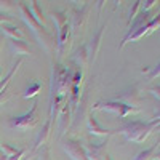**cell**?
Masks as SVG:
<instances>
[{"label": "cell", "mask_w": 160, "mask_h": 160, "mask_svg": "<svg viewBox=\"0 0 160 160\" xmlns=\"http://www.w3.org/2000/svg\"><path fill=\"white\" fill-rule=\"evenodd\" d=\"M19 15H21V19L26 22V26L32 31V34L35 35L37 42L40 43V47H42L45 51L51 53L53 51V47H55V43H53V37L48 34V31L43 28V26H40L31 15L29 11V7L26 3H19Z\"/></svg>", "instance_id": "obj_1"}, {"label": "cell", "mask_w": 160, "mask_h": 160, "mask_svg": "<svg viewBox=\"0 0 160 160\" xmlns=\"http://www.w3.org/2000/svg\"><path fill=\"white\" fill-rule=\"evenodd\" d=\"M158 123H160L158 117L154 118L152 122H148V123H144V122H130L122 128V133H123V136L131 142H144L151 136V133L158 127Z\"/></svg>", "instance_id": "obj_2"}, {"label": "cell", "mask_w": 160, "mask_h": 160, "mask_svg": "<svg viewBox=\"0 0 160 160\" xmlns=\"http://www.w3.org/2000/svg\"><path fill=\"white\" fill-rule=\"evenodd\" d=\"M72 85V72L61 64H56L53 69V96L66 98Z\"/></svg>", "instance_id": "obj_3"}, {"label": "cell", "mask_w": 160, "mask_h": 160, "mask_svg": "<svg viewBox=\"0 0 160 160\" xmlns=\"http://www.w3.org/2000/svg\"><path fill=\"white\" fill-rule=\"evenodd\" d=\"M91 109L106 111V112H111L114 115H118V117H127V115L139 112V108H130V106H125L123 102H118L115 99H112V101H99L95 106H91Z\"/></svg>", "instance_id": "obj_4"}, {"label": "cell", "mask_w": 160, "mask_h": 160, "mask_svg": "<svg viewBox=\"0 0 160 160\" xmlns=\"http://www.w3.org/2000/svg\"><path fill=\"white\" fill-rule=\"evenodd\" d=\"M158 26H160V18H158V16H155V18H152L149 22H146V24L139 26V28H136V29L128 31V34L125 35V38L122 40V43H120V47H118V48L122 50L127 43H130V42H136V40L142 38L144 35H148V34H151V32L157 31V29H158Z\"/></svg>", "instance_id": "obj_5"}, {"label": "cell", "mask_w": 160, "mask_h": 160, "mask_svg": "<svg viewBox=\"0 0 160 160\" xmlns=\"http://www.w3.org/2000/svg\"><path fill=\"white\" fill-rule=\"evenodd\" d=\"M37 102L32 106V109L28 112V114H24L21 117H11L8 120V125L11 128H18L21 131H26V130H32L38 125V114H37Z\"/></svg>", "instance_id": "obj_6"}, {"label": "cell", "mask_w": 160, "mask_h": 160, "mask_svg": "<svg viewBox=\"0 0 160 160\" xmlns=\"http://www.w3.org/2000/svg\"><path fill=\"white\" fill-rule=\"evenodd\" d=\"M62 149H64L66 154L71 157V160H87L83 146L80 144L78 141H75V139L64 141V142H62Z\"/></svg>", "instance_id": "obj_7"}, {"label": "cell", "mask_w": 160, "mask_h": 160, "mask_svg": "<svg viewBox=\"0 0 160 160\" xmlns=\"http://www.w3.org/2000/svg\"><path fill=\"white\" fill-rule=\"evenodd\" d=\"M115 101L123 102L125 106H130V108H135V106H139L141 104V95H139L138 88H128L127 91L117 95L115 96Z\"/></svg>", "instance_id": "obj_8"}, {"label": "cell", "mask_w": 160, "mask_h": 160, "mask_svg": "<svg viewBox=\"0 0 160 160\" xmlns=\"http://www.w3.org/2000/svg\"><path fill=\"white\" fill-rule=\"evenodd\" d=\"M71 35H72V29H71L69 24H66L64 28H61L58 31V53H59V56H62L66 53V50L69 48Z\"/></svg>", "instance_id": "obj_9"}, {"label": "cell", "mask_w": 160, "mask_h": 160, "mask_svg": "<svg viewBox=\"0 0 160 160\" xmlns=\"http://www.w3.org/2000/svg\"><path fill=\"white\" fill-rule=\"evenodd\" d=\"M106 29H108V24H104L102 28H101V29L96 32V35L91 38V43H90V45H87V50H88V56H90V59H93V61L96 59L98 53H99L101 42H102V37H104V32H106Z\"/></svg>", "instance_id": "obj_10"}, {"label": "cell", "mask_w": 160, "mask_h": 160, "mask_svg": "<svg viewBox=\"0 0 160 160\" xmlns=\"http://www.w3.org/2000/svg\"><path fill=\"white\" fill-rule=\"evenodd\" d=\"M87 127H88V131L91 133V135H95V136L108 138V136L114 135V133H117L115 130H106V128H102V127L98 123V120L93 117V115H88V117H87Z\"/></svg>", "instance_id": "obj_11"}, {"label": "cell", "mask_w": 160, "mask_h": 160, "mask_svg": "<svg viewBox=\"0 0 160 160\" xmlns=\"http://www.w3.org/2000/svg\"><path fill=\"white\" fill-rule=\"evenodd\" d=\"M87 21H88V5H85V7H82V8H78V10L74 13L71 29H72V28H74V31L83 29L85 24H87Z\"/></svg>", "instance_id": "obj_12"}, {"label": "cell", "mask_w": 160, "mask_h": 160, "mask_svg": "<svg viewBox=\"0 0 160 160\" xmlns=\"http://www.w3.org/2000/svg\"><path fill=\"white\" fill-rule=\"evenodd\" d=\"M51 125H53V120H47L45 122V125L42 127V130L38 131V135H37V138H35V142H34V149H40L42 146L47 142V139L50 138V135H51Z\"/></svg>", "instance_id": "obj_13"}, {"label": "cell", "mask_w": 160, "mask_h": 160, "mask_svg": "<svg viewBox=\"0 0 160 160\" xmlns=\"http://www.w3.org/2000/svg\"><path fill=\"white\" fill-rule=\"evenodd\" d=\"M0 32L3 35H8L11 40H24L26 35L24 32L18 28V26H11V24H2L0 26Z\"/></svg>", "instance_id": "obj_14"}, {"label": "cell", "mask_w": 160, "mask_h": 160, "mask_svg": "<svg viewBox=\"0 0 160 160\" xmlns=\"http://www.w3.org/2000/svg\"><path fill=\"white\" fill-rule=\"evenodd\" d=\"M74 62L78 66V68H82V69H87L88 68V64H90V56H88V50H87V45L83 47H80L77 51H75V55H74Z\"/></svg>", "instance_id": "obj_15"}, {"label": "cell", "mask_w": 160, "mask_h": 160, "mask_svg": "<svg viewBox=\"0 0 160 160\" xmlns=\"http://www.w3.org/2000/svg\"><path fill=\"white\" fill-rule=\"evenodd\" d=\"M69 123H71V108H69V102H64L62 109H61V118H59V135L61 136L68 131Z\"/></svg>", "instance_id": "obj_16"}, {"label": "cell", "mask_w": 160, "mask_h": 160, "mask_svg": "<svg viewBox=\"0 0 160 160\" xmlns=\"http://www.w3.org/2000/svg\"><path fill=\"white\" fill-rule=\"evenodd\" d=\"M104 144L102 146H95V144H88L85 149V155H87V160H101L102 157V149H104Z\"/></svg>", "instance_id": "obj_17"}, {"label": "cell", "mask_w": 160, "mask_h": 160, "mask_svg": "<svg viewBox=\"0 0 160 160\" xmlns=\"http://www.w3.org/2000/svg\"><path fill=\"white\" fill-rule=\"evenodd\" d=\"M22 62H24V59H18L15 64H13V68H11V71L7 74V77L0 82V93H3V91H7V87L10 85V82H11V78L15 77V74L18 72V69L22 66Z\"/></svg>", "instance_id": "obj_18"}, {"label": "cell", "mask_w": 160, "mask_h": 160, "mask_svg": "<svg viewBox=\"0 0 160 160\" xmlns=\"http://www.w3.org/2000/svg\"><path fill=\"white\" fill-rule=\"evenodd\" d=\"M10 47H11L13 53H16V55H31L32 53V50L29 48V45L24 40H11Z\"/></svg>", "instance_id": "obj_19"}, {"label": "cell", "mask_w": 160, "mask_h": 160, "mask_svg": "<svg viewBox=\"0 0 160 160\" xmlns=\"http://www.w3.org/2000/svg\"><path fill=\"white\" fill-rule=\"evenodd\" d=\"M29 11H31L32 18H34L40 26H43V28H45V16H43L42 10H40V7H38V2H31V8H29Z\"/></svg>", "instance_id": "obj_20"}, {"label": "cell", "mask_w": 160, "mask_h": 160, "mask_svg": "<svg viewBox=\"0 0 160 160\" xmlns=\"http://www.w3.org/2000/svg\"><path fill=\"white\" fill-rule=\"evenodd\" d=\"M50 15H51V19H53V22L56 24L58 31H59L61 28H64L66 24H68V15H66L64 11H51Z\"/></svg>", "instance_id": "obj_21"}, {"label": "cell", "mask_w": 160, "mask_h": 160, "mask_svg": "<svg viewBox=\"0 0 160 160\" xmlns=\"http://www.w3.org/2000/svg\"><path fill=\"white\" fill-rule=\"evenodd\" d=\"M157 152H158V144L152 146V148H149V149L141 151V152H139L135 158H133V160H154V157H155Z\"/></svg>", "instance_id": "obj_22"}, {"label": "cell", "mask_w": 160, "mask_h": 160, "mask_svg": "<svg viewBox=\"0 0 160 160\" xmlns=\"http://www.w3.org/2000/svg\"><path fill=\"white\" fill-rule=\"evenodd\" d=\"M40 90H42V85H40V83H32L28 90L24 91L22 98H26V99H28V98H32V96H35V95H37V93H38Z\"/></svg>", "instance_id": "obj_23"}, {"label": "cell", "mask_w": 160, "mask_h": 160, "mask_svg": "<svg viewBox=\"0 0 160 160\" xmlns=\"http://www.w3.org/2000/svg\"><path fill=\"white\" fill-rule=\"evenodd\" d=\"M142 74L148 75V78H149V80H154V78H155V77H158V74H160V68H158V64L155 66V68H151V69H142Z\"/></svg>", "instance_id": "obj_24"}, {"label": "cell", "mask_w": 160, "mask_h": 160, "mask_svg": "<svg viewBox=\"0 0 160 160\" xmlns=\"http://www.w3.org/2000/svg\"><path fill=\"white\" fill-rule=\"evenodd\" d=\"M0 152H3V157H10L13 154H16V149L11 148V146H8V144H2L0 146Z\"/></svg>", "instance_id": "obj_25"}, {"label": "cell", "mask_w": 160, "mask_h": 160, "mask_svg": "<svg viewBox=\"0 0 160 160\" xmlns=\"http://www.w3.org/2000/svg\"><path fill=\"white\" fill-rule=\"evenodd\" d=\"M26 154H28V149H19V151H16V154L7 157V160H22V157Z\"/></svg>", "instance_id": "obj_26"}, {"label": "cell", "mask_w": 160, "mask_h": 160, "mask_svg": "<svg viewBox=\"0 0 160 160\" xmlns=\"http://www.w3.org/2000/svg\"><path fill=\"white\" fill-rule=\"evenodd\" d=\"M38 160H50V149H48V146H43L42 151H40V154L37 155Z\"/></svg>", "instance_id": "obj_27"}, {"label": "cell", "mask_w": 160, "mask_h": 160, "mask_svg": "<svg viewBox=\"0 0 160 160\" xmlns=\"http://www.w3.org/2000/svg\"><path fill=\"white\" fill-rule=\"evenodd\" d=\"M11 8H13V2H8V0H0V10H2V13L10 11Z\"/></svg>", "instance_id": "obj_28"}, {"label": "cell", "mask_w": 160, "mask_h": 160, "mask_svg": "<svg viewBox=\"0 0 160 160\" xmlns=\"http://www.w3.org/2000/svg\"><path fill=\"white\" fill-rule=\"evenodd\" d=\"M13 21H15V19H13L11 16H8L7 13L0 11V26H2V24H8V22H13Z\"/></svg>", "instance_id": "obj_29"}, {"label": "cell", "mask_w": 160, "mask_h": 160, "mask_svg": "<svg viewBox=\"0 0 160 160\" xmlns=\"http://www.w3.org/2000/svg\"><path fill=\"white\" fill-rule=\"evenodd\" d=\"M158 2H155V0H151V2H144V5L141 7V11H146V13H148L152 7H155Z\"/></svg>", "instance_id": "obj_30"}, {"label": "cell", "mask_w": 160, "mask_h": 160, "mask_svg": "<svg viewBox=\"0 0 160 160\" xmlns=\"http://www.w3.org/2000/svg\"><path fill=\"white\" fill-rule=\"evenodd\" d=\"M141 8V2H135V8H133V11L130 13V19H135L138 16V10Z\"/></svg>", "instance_id": "obj_31"}, {"label": "cell", "mask_w": 160, "mask_h": 160, "mask_svg": "<svg viewBox=\"0 0 160 160\" xmlns=\"http://www.w3.org/2000/svg\"><path fill=\"white\" fill-rule=\"evenodd\" d=\"M10 98H11V93H8V91L0 93V106H2V104H5V102H7Z\"/></svg>", "instance_id": "obj_32"}, {"label": "cell", "mask_w": 160, "mask_h": 160, "mask_svg": "<svg viewBox=\"0 0 160 160\" xmlns=\"http://www.w3.org/2000/svg\"><path fill=\"white\" fill-rule=\"evenodd\" d=\"M149 91H151L152 95H154V96L158 99V87H157V88H149Z\"/></svg>", "instance_id": "obj_33"}, {"label": "cell", "mask_w": 160, "mask_h": 160, "mask_svg": "<svg viewBox=\"0 0 160 160\" xmlns=\"http://www.w3.org/2000/svg\"><path fill=\"white\" fill-rule=\"evenodd\" d=\"M101 160H112V158H111V157H109L108 154H102V157H101Z\"/></svg>", "instance_id": "obj_34"}, {"label": "cell", "mask_w": 160, "mask_h": 160, "mask_svg": "<svg viewBox=\"0 0 160 160\" xmlns=\"http://www.w3.org/2000/svg\"><path fill=\"white\" fill-rule=\"evenodd\" d=\"M2 45H3V37H2V34H0V48H2Z\"/></svg>", "instance_id": "obj_35"}, {"label": "cell", "mask_w": 160, "mask_h": 160, "mask_svg": "<svg viewBox=\"0 0 160 160\" xmlns=\"http://www.w3.org/2000/svg\"><path fill=\"white\" fill-rule=\"evenodd\" d=\"M0 146H2V142H0Z\"/></svg>", "instance_id": "obj_36"}, {"label": "cell", "mask_w": 160, "mask_h": 160, "mask_svg": "<svg viewBox=\"0 0 160 160\" xmlns=\"http://www.w3.org/2000/svg\"><path fill=\"white\" fill-rule=\"evenodd\" d=\"M154 160H155V158H154Z\"/></svg>", "instance_id": "obj_37"}]
</instances>
